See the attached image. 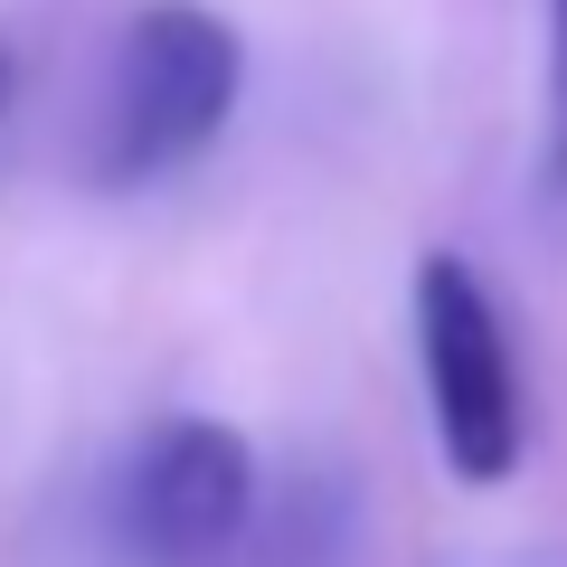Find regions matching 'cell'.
I'll return each instance as SVG.
<instances>
[{
	"label": "cell",
	"instance_id": "5b68a950",
	"mask_svg": "<svg viewBox=\"0 0 567 567\" xmlns=\"http://www.w3.org/2000/svg\"><path fill=\"white\" fill-rule=\"evenodd\" d=\"M0 114H10V58H0Z\"/></svg>",
	"mask_w": 567,
	"mask_h": 567
},
{
	"label": "cell",
	"instance_id": "7a4b0ae2",
	"mask_svg": "<svg viewBox=\"0 0 567 567\" xmlns=\"http://www.w3.org/2000/svg\"><path fill=\"white\" fill-rule=\"evenodd\" d=\"M416 369H425V416H435L445 473L492 492L520 464V360H511L502 303L454 246L416 265Z\"/></svg>",
	"mask_w": 567,
	"mask_h": 567
},
{
	"label": "cell",
	"instance_id": "6da1fadb",
	"mask_svg": "<svg viewBox=\"0 0 567 567\" xmlns=\"http://www.w3.org/2000/svg\"><path fill=\"white\" fill-rule=\"evenodd\" d=\"M246 95V48L218 10L199 0H142L123 20L114 76H104V123H95V181L142 189L171 181L227 133Z\"/></svg>",
	"mask_w": 567,
	"mask_h": 567
},
{
	"label": "cell",
	"instance_id": "277c9868",
	"mask_svg": "<svg viewBox=\"0 0 567 567\" xmlns=\"http://www.w3.org/2000/svg\"><path fill=\"white\" fill-rule=\"evenodd\" d=\"M548 171L567 189V0H548Z\"/></svg>",
	"mask_w": 567,
	"mask_h": 567
},
{
	"label": "cell",
	"instance_id": "3957f363",
	"mask_svg": "<svg viewBox=\"0 0 567 567\" xmlns=\"http://www.w3.org/2000/svg\"><path fill=\"white\" fill-rule=\"evenodd\" d=\"M256 520V445L218 416H171L123 473V539L152 567H218Z\"/></svg>",
	"mask_w": 567,
	"mask_h": 567
}]
</instances>
